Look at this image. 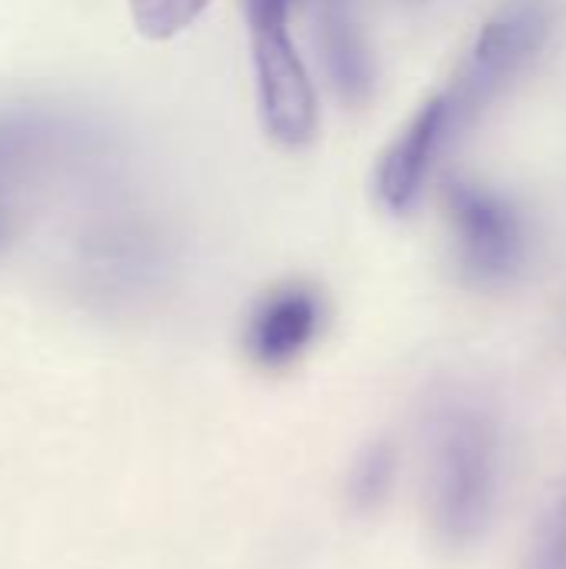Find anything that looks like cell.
<instances>
[{
    "label": "cell",
    "mask_w": 566,
    "mask_h": 569,
    "mask_svg": "<svg viewBox=\"0 0 566 569\" xmlns=\"http://www.w3.org/2000/svg\"><path fill=\"white\" fill-rule=\"evenodd\" d=\"M427 513L450 550L477 547L497 513L504 480L500 420L467 390H440L424 413Z\"/></svg>",
    "instance_id": "cell-1"
},
{
    "label": "cell",
    "mask_w": 566,
    "mask_h": 569,
    "mask_svg": "<svg viewBox=\"0 0 566 569\" xmlns=\"http://www.w3.org/2000/svg\"><path fill=\"white\" fill-rule=\"evenodd\" d=\"M554 23V0H507L480 27L454 87L447 90L460 127L530 70V63L550 43Z\"/></svg>",
    "instance_id": "cell-2"
},
{
    "label": "cell",
    "mask_w": 566,
    "mask_h": 569,
    "mask_svg": "<svg viewBox=\"0 0 566 569\" xmlns=\"http://www.w3.org/2000/svg\"><path fill=\"white\" fill-rule=\"evenodd\" d=\"M290 7L294 0H247V20L267 133L284 147H304L317 130V97L287 33Z\"/></svg>",
    "instance_id": "cell-3"
},
{
    "label": "cell",
    "mask_w": 566,
    "mask_h": 569,
    "mask_svg": "<svg viewBox=\"0 0 566 569\" xmlns=\"http://www.w3.org/2000/svg\"><path fill=\"white\" fill-rule=\"evenodd\" d=\"M447 207L464 277L477 287L517 280L527 263V227L520 210L507 197L470 180H454L447 187Z\"/></svg>",
    "instance_id": "cell-4"
},
{
    "label": "cell",
    "mask_w": 566,
    "mask_h": 569,
    "mask_svg": "<svg viewBox=\"0 0 566 569\" xmlns=\"http://www.w3.org/2000/svg\"><path fill=\"white\" fill-rule=\"evenodd\" d=\"M324 330V300L304 283L267 293L247 323V353L260 370H287L307 357Z\"/></svg>",
    "instance_id": "cell-5"
},
{
    "label": "cell",
    "mask_w": 566,
    "mask_h": 569,
    "mask_svg": "<svg viewBox=\"0 0 566 569\" xmlns=\"http://www.w3.org/2000/svg\"><path fill=\"white\" fill-rule=\"evenodd\" d=\"M457 127H460V120H457L447 93H440V97L427 100L420 107V113L410 120V127L397 137V143L387 150V157L377 170V193L390 213H407L417 203L437 153L444 150L447 137Z\"/></svg>",
    "instance_id": "cell-6"
},
{
    "label": "cell",
    "mask_w": 566,
    "mask_h": 569,
    "mask_svg": "<svg viewBox=\"0 0 566 569\" xmlns=\"http://www.w3.org/2000/svg\"><path fill=\"white\" fill-rule=\"evenodd\" d=\"M320 50L344 100L364 103L374 93V57L350 0H320Z\"/></svg>",
    "instance_id": "cell-7"
},
{
    "label": "cell",
    "mask_w": 566,
    "mask_h": 569,
    "mask_svg": "<svg viewBox=\"0 0 566 569\" xmlns=\"http://www.w3.org/2000/svg\"><path fill=\"white\" fill-rule=\"evenodd\" d=\"M397 480V450L387 440L364 447L347 473V503L357 513H374L387 503Z\"/></svg>",
    "instance_id": "cell-8"
},
{
    "label": "cell",
    "mask_w": 566,
    "mask_h": 569,
    "mask_svg": "<svg viewBox=\"0 0 566 569\" xmlns=\"http://www.w3.org/2000/svg\"><path fill=\"white\" fill-rule=\"evenodd\" d=\"M210 0H130L133 27L150 40H170L187 30Z\"/></svg>",
    "instance_id": "cell-9"
},
{
    "label": "cell",
    "mask_w": 566,
    "mask_h": 569,
    "mask_svg": "<svg viewBox=\"0 0 566 569\" xmlns=\"http://www.w3.org/2000/svg\"><path fill=\"white\" fill-rule=\"evenodd\" d=\"M524 569H566V490L547 507Z\"/></svg>",
    "instance_id": "cell-10"
}]
</instances>
